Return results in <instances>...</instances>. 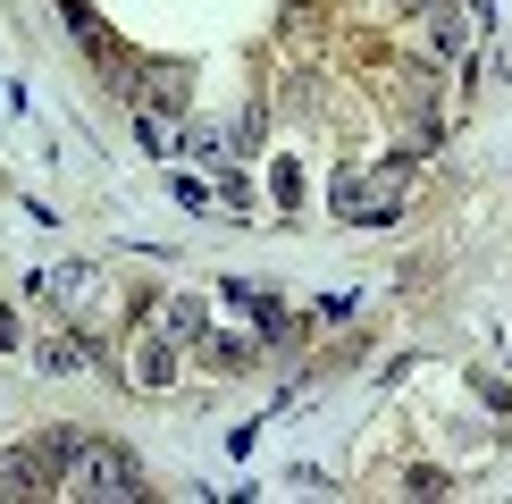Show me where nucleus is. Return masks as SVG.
Wrapping results in <instances>:
<instances>
[{"label":"nucleus","instance_id":"f257e3e1","mask_svg":"<svg viewBox=\"0 0 512 504\" xmlns=\"http://www.w3.org/2000/svg\"><path fill=\"white\" fill-rule=\"evenodd\" d=\"M59 496L126 504V496H143V471H135V454H126V446H101V437H84L76 462H68V479H59Z\"/></svg>","mask_w":512,"mask_h":504},{"label":"nucleus","instance_id":"f03ea898","mask_svg":"<svg viewBox=\"0 0 512 504\" xmlns=\"http://www.w3.org/2000/svg\"><path fill=\"white\" fill-rule=\"evenodd\" d=\"M328 210L336 219H353V227H387L395 210H403V168H336L328 177Z\"/></svg>","mask_w":512,"mask_h":504},{"label":"nucleus","instance_id":"7ed1b4c3","mask_svg":"<svg viewBox=\"0 0 512 504\" xmlns=\"http://www.w3.org/2000/svg\"><path fill=\"white\" fill-rule=\"evenodd\" d=\"M17 496H51V471L34 462V446H0V504Z\"/></svg>","mask_w":512,"mask_h":504},{"label":"nucleus","instance_id":"20e7f679","mask_svg":"<svg viewBox=\"0 0 512 504\" xmlns=\"http://www.w3.org/2000/svg\"><path fill=\"white\" fill-rule=\"evenodd\" d=\"M177 353H185V345H177L168 328H160V336H135V387H177Z\"/></svg>","mask_w":512,"mask_h":504},{"label":"nucleus","instance_id":"39448f33","mask_svg":"<svg viewBox=\"0 0 512 504\" xmlns=\"http://www.w3.org/2000/svg\"><path fill=\"white\" fill-rule=\"evenodd\" d=\"M84 294H93V269H42L34 278V303H51V311H84Z\"/></svg>","mask_w":512,"mask_h":504},{"label":"nucleus","instance_id":"423d86ee","mask_svg":"<svg viewBox=\"0 0 512 504\" xmlns=\"http://www.w3.org/2000/svg\"><path fill=\"white\" fill-rule=\"evenodd\" d=\"M135 101H152V110H194V76L185 68H152L135 84Z\"/></svg>","mask_w":512,"mask_h":504},{"label":"nucleus","instance_id":"0eeeda50","mask_svg":"<svg viewBox=\"0 0 512 504\" xmlns=\"http://www.w3.org/2000/svg\"><path fill=\"white\" fill-rule=\"evenodd\" d=\"M420 17H429V26H420V34H429V59H462V42H471V26H462L454 9H437V0H429Z\"/></svg>","mask_w":512,"mask_h":504},{"label":"nucleus","instance_id":"6e6552de","mask_svg":"<svg viewBox=\"0 0 512 504\" xmlns=\"http://www.w3.org/2000/svg\"><path fill=\"white\" fill-rule=\"evenodd\" d=\"M160 328H168V336H177V345H194V336L210 328V311L194 303V294H168V303H160Z\"/></svg>","mask_w":512,"mask_h":504},{"label":"nucleus","instance_id":"1a4fd4ad","mask_svg":"<svg viewBox=\"0 0 512 504\" xmlns=\"http://www.w3.org/2000/svg\"><path fill=\"white\" fill-rule=\"evenodd\" d=\"M34 362H42V370H76V362H84V336H42Z\"/></svg>","mask_w":512,"mask_h":504},{"label":"nucleus","instance_id":"9d476101","mask_svg":"<svg viewBox=\"0 0 512 504\" xmlns=\"http://www.w3.org/2000/svg\"><path fill=\"white\" fill-rule=\"evenodd\" d=\"M403 496L437 504V496H454V479H445V471H429V462H420V471H403Z\"/></svg>","mask_w":512,"mask_h":504},{"label":"nucleus","instance_id":"9b49d317","mask_svg":"<svg viewBox=\"0 0 512 504\" xmlns=\"http://www.w3.org/2000/svg\"><path fill=\"white\" fill-rule=\"evenodd\" d=\"M0 345H17V311H0Z\"/></svg>","mask_w":512,"mask_h":504},{"label":"nucleus","instance_id":"f8f14e48","mask_svg":"<svg viewBox=\"0 0 512 504\" xmlns=\"http://www.w3.org/2000/svg\"><path fill=\"white\" fill-rule=\"evenodd\" d=\"M395 9H403V17H420V9H429V0H395Z\"/></svg>","mask_w":512,"mask_h":504}]
</instances>
